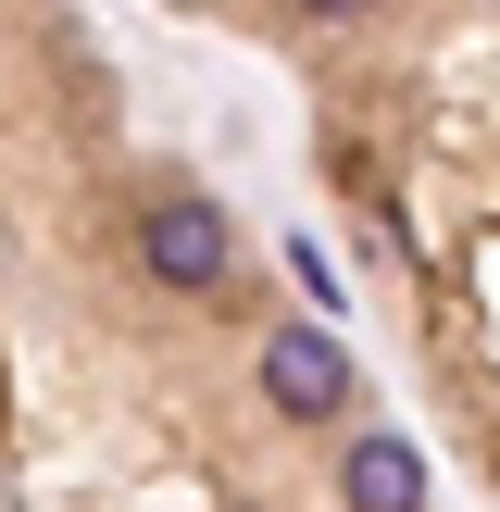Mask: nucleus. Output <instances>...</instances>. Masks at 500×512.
I'll return each instance as SVG.
<instances>
[{
  "mask_svg": "<svg viewBox=\"0 0 500 512\" xmlns=\"http://www.w3.org/2000/svg\"><path fill=\"white\" fill-rule=\"evenodd\" d=\"M338 500H350V512H425V463H413V438L363 425V438L338 450Z\"/></svg>",
  "mask_w": 500,
  "mask_h": 512,
  "instance_id": "3",
  "label": "nucleus"
},
{
  "mask_svg": "<svg viewBox=\"0 0 500 512\" xmlns=\"http://www.w3.org/2000/svg\"><path fill=\"white\" fill-rule=\"evenodd\" d=\"M300 13H325V25H350V13H363V0H300Z\"/></svg>",
  "mask_w": 500,
  "mask_h": 512,
  "instance_id": "4",
  "label": "nucleus"
},
{
  "mask_svg": "<svg viewBox=\"0 0 500 512\" xmlns=\"http://www.w3.org/2000/svg\"><path fill=\"white\" fill-rule=\"evenodd\" d=\"M138 263L163 275V288H225L238 238H225V213H200V200H163V213L138 225Z\"/></svg>",
  "mask_w": 500,
  "mask_h": 512,
  "instance_id": "2",
  "label": "nucleus"
},
{
  "mask_svg": "<svg viewBox=\"0 0 500 512\" xmlns=\"http://www.w3.org/2000/svg\"><path fill=\"white\" fill-rule=\"evenodd\" d=\"M250 375H263V400H275V413H300V425L350 413V350L325 338V325H263Z\"/></svg>",
  "mask_w": 500,
  "mask_h": 512,
  "instance_id": "1",
  "label": "nucleus"
}]
</instances>
